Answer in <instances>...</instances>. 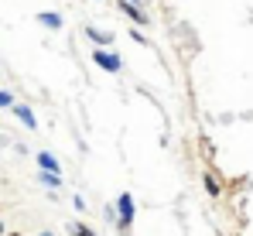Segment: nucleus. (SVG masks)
Masks as SVG:
<instances>
[{
  "label": "nucleus",
  "mask_w": 253,
  "mask_h": 236,
  "mask_svg": "<svg viewBox=\"0 0 253 236\" xmlns=\"http://www.w3.org/2000/svg\"><path fill=\"white\" fill-rule=\"evenodd\" d=\"M69 233H72V236H96L85 223H69Z\"/></svg>",
  "instance_id": "9"
},
{
  "label": "nucleus",
  "mask_w": 253,
  "mask_h": 236,
  "mask_svg": "<svg viewBox=\"0 0 253 236\" xmlns=\"http://www.w3.org/2000/svg\"><path fill=\"white\" fill-rule=\"evenodd\" d=\"M72 205H76V212H85V198L83 195H72Z\"/></svg>",
  "instance_id": "13"
},
{
  "label": "nucleus",
  "mask_w": 253,
  "mask_h": 236,
  "mask_svg": "<svg viewBox=\"0 0 253 236\" xmlns=\"http://www.w3.org/2000/svg\"><path fill=\"white\" fill-rule=\"evenodd\" d=\"M137 219V205H133V195L130 192H120L117 198V226H120V233L130 230V223Z\"/></svg>",
  "instance_id": "1"
},
{
  "label": "nucleus",
  "mask_w": 253,
  "mask_h": 236,
  "mask_svg": "<svg viewBox=\"0 0 253 236\" xmlns=\"http://www.w3.org/2000/svg\"><path fill=\"white\" fill-rule=\"evenodd\" d=\"M92 62H96V65H99L103 72H110V76L124 69V62H120V55H117V51H103V48H92Z\"/></svg>",
  "instance_id": "2"
},
{
  "label": "nucleus",
  "mask_w": 253,
  "mask_h": 236,
  "mask_svg": "<svg viewBox=\"0 0 253 236\" xmlns=\"http://www.w3.org/2000/svg\"><path fill=\"white\" fill-rule=\"evenodd\" d=\"M35 21H38L42 28H48V31H62V24H65V17H62L58 10H42Z\"/></svg>",
  "instance_id": "3"
},
{
  "label": "nucleus",
  "mask_w": 253,
  "mask_h": 236,
  "mask_svg": "<svg viewBox=\"0 0 253 236\" xmlns=\"http://www.w3.org/2000/svg\"><path fill=\"white\" fill-rule=\"evenodd\" d=\"M120 10H124L130 21H137V24H151V17H147V10H144V7H133V3L120 0Z\"/></svg>",
  "instance_id": "5"
},
{
  "label": "nucleus",
  "mask_w": 253,
  "mask_h": 236,
  "mask_svg": "<svg viewBox=\"0 0 253 236\" xmlns=\"http://www.w3.org/2000/svg\"><path fill=\"white\" fill-rule=\"evenodd\" d=\"M85 38H89V41H96L99 48H106V45H113V31H99V28L85 24Z\"/></svg>",
  "instance_id": "6"
},
{
  "label": "nucleus",
  "mask_w": 253,
  "mask_h": 236,
  "mask_svg": "<svg viewBox=\"0 0 253 236\" xmlns=\"http://www.w3.org/2000/svg\"><path fill=\"white\" fill-rule=\"evenodd\" d=\"M38 236H55V233H48V230H44V233H38Z\"/></svg>",
  "instance_id": "15"
},
{
  "label": "nucleus",
  "mask_w": 253,
  "mask_h": 236,
  "mask_svg": "<svg viewBox=\"0 0 253 236\" xmlns=\"http://www.w3.org/2000/svg\"><path fill=\"white\" fill-rule=\"evenodd\" d=\"M126 3H133V7H144V3H147V0H126Z\"/></svg>",
  "instance_id": "14"
},
{
  "label": "nucleus",
  "mask_w": 253,
  "mask_h": 236,
  "mask_svg": "<svg viewBox=\"0 0 253 236\" xmlns=\"http://www.w3.org/2000/svg\"><path fill=\"white\" fill-rule=\"evenodd\" d=\"M7 236H24V233H7Z\"/></svg>",
  "instance_id": "16"
},
{
  "label": "nucleus",
  "mask_w": 253,
  "mask_h": 236,
  "mask_svg": "<svg viewBox=\"0 0 253 236\" xmlns=\"http://www.w3.org/2000/svg\"><path fill=\"white\" fill-rule=\"evenodd\" d=\"M130 38L137 41V45H140V48H147V38H144V35H140V28H133V31H130Z\"/></svg>",
  "instance_id": "12"
},
{
  "label": "nucleus",
  "mask_w": 253,
  "mask_h": 236,
  "mask_svg": "<svg viewBox=\"0 0 253 236\" xmlns=\"http://www.w3.org/2000/svg\"><path fill=\"white\" fill-rule=\"evenodd\" d=\"M35 161H38V168H42V171H55V175H62V168H58V157H55V154L42 151V154L35 157Z\"/></svg>",
  "instance_id": "7"
},
{
  "label": "nucleus",
  "mask_w": 253,
  "mask_h": 236,
  "mask_svg": "<svg viewBox=\"0 0 253 236\" xmlns=\"http://www.w3.org/2000/svg\"><path fill=\"white\" fill-rule=\"evenodd\" d=\"M38 182H42L48 192H55V189H62V175H55V171H38Z\"/></svg>",
  "instance_id": "8"
},
{
  "label": "nucleus",
  "mask_w": 253,
  "mask_h": 236,
  "mask_svg": "<svg viewBox=\"0 0 253 236\" xmlns=\"http://www.w3.org/2000/svg\"><path fill=\"white\" fill-rule=\"evenodd\" d=\"M202 185H206V192H209V195H219V182H215L212 175H206V178H202Z\"/></svg>",
  "instance_id": "10"
},
{
  "label": "nucleus",
  "mask_w": 253,
  "mask_h": 236,
  "mask_svg": "<svg viewBox=\"0 0 253 236\" xmlns=\"http://www.w3.org/2000/svg\"><path fill=\"white\" fill-rule=\"evenodd\" d=\"M10 110H14V117L21 120V123H24V127H28V130H38V117H35V113H31V106H21V103H14V106H10Z\"/></svg>",
  "instance_id": "4"
},
{
  "label": "nucleus",
  "mask_w": 253,
  "mask_h": 236,
  "mask_svg": "<svg viewBox=\"0 0 253 236\" xmlns=\"http://www.w3.org/2000/svg\"><path fill=\"white\" fill-rule=\"evenodd\" d=\"M7 106H14V93L0 89V110H7Z\"/></svg>",
  "instance_id": "11"
}]
</instances>
